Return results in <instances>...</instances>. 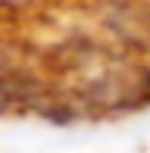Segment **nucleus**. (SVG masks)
Instances as JSON below:
<instances>
[{"label": "nucleus", "mask_w": 150, "mask_h": 153, "mask_svg": "<svg viewBox=\"0 0 150 153\" xmlns=\"http://www.w3.org/2000/svg\"><path fill=\"white\" fill-rule=\"evenodd\" d=\"M6 109H10V91H6V88L0 85V116H3Z\"/></svg>", "instance_id": "obj_1"}]
</instances>
